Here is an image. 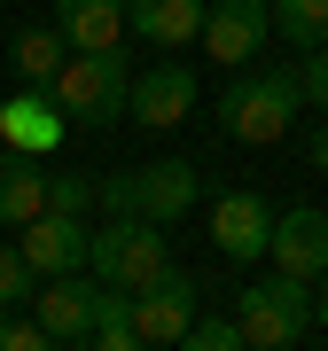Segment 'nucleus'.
<instances>
[{
    "label": "nucleus",
    "mask_w": 328,
    "mask_h": 351,
    "mask_svg": "<svg viewBox=\"0 0 328 351\" xmlns=\"http://www.w3.org/2000/svg\"><path fill=\"white\" fill-rule=\"evenodd\" d=\"M266 32H274V0H211V8H203V39H196V47L211 55L219 71H242V63L266 47Z\"/></svg>",
    "instance_id": "nucleus-7"
},
{
    "label": "nucleus",
    "mask_w": 328,
    "mask_h": 351,
    "mask_svg": "<svg viewBox=\"0 0 328 351\" xmlns=\"http://www.w3.org/2000/svg\"><path fill=\"white\" fill-rule=\"evenodd\" d=\"M94 203H102V180H55L47 172V211H78V219H86Z\"/></svg>",
    "instance_id": "nucleus-22"
},
{
    "label": "nucleus",
    "mask_w": 328,
    "mask_h": 351,
    "mask_svg": "<svg viewBox=\"0 0 328 351\" xmlns=\"http://www.w3.org/2000/svg\"><path fill=\"white\" fill-rule=\"evenodd\" d=\"M55 32L71 47H126V0H55Z\"/></svg>",
    "instance_id": "nucleus-15"
},
{
    "label": "nucleus",
    "mask_w": 328,
    "mask_h": 351,
    "mask_svg": "<svg viewBox=\"0 0 328 351\" xmlns=\"http://www.w3.org/2000/svg\"><path fill=\"white\" fill-rule=\"evenodd\" d=\"M39 297V274H32V258L16 250V242H0V313H16V304H32Z\"/></svg>",
    "instance_id": "nucleus-21"
},
{
    "label": "nucleus",
    "mask_w": 328,
    "mask_h": 351,
    "mask_svg": "<svg viewBox=\"0 0 328 351\" xmlns=\"http://www.w3.org/2000/svg\"><path fill=\"white\" fill-rule=\"evenodd\" d=\"M47 94L71 117V133H110V125H126L133 63H126V47H71V63L55 71Z\"/></svg>",
    "instance_id": "nucleus-1"
},
{
    "label": "nucleus",
    "mask_w": 328,
    "mask_h": 351,
    "mask_svg": "<svg viewBox=\"0 0 328 351\" xmlns=\"http://www.w3.org/2000/svg\"><path fill=\"white\" fill-rule=\"evenodd\" d=\"M63 133H71V117L55 110V94H47V86H32V94H8V101H0V141H8V149L47 156V149H63Z\"/></svg>",
    "instance_id": "nucleus-13"
},
{
    "label": "nucleus",
    "mask_w": 328,
    "mask_h": 351,
    "mask_svg": "<svg viewBox=\"0 0 328 351\" xmlns=\"http://www.w3.org/2000/svg\"><path fill=\"white\" fill-rule=\"evenodd\" d=\"M235 320H242V343L250 351H290V343L313 336V281L274 265V281L235 289Z\"/></svg>",
    "instance_id": "nucleus-3"
},
{
    "label": "nucleus",
    "mask_w": 328,
    "mask_h": 351,
    "mask_svg": "<svg viewBox=\"0 0 328 351\" xmlns=\"http://www.w3.org/2000/svg\"><path fill=\"white\" fill-rule=\"evenodd\" d=\"M297 78H305V101L328 117V47H313V55H305V71H297Z\"/></svg>",
    "instance_id": "nucleus-24"
},
{
    "label": "nucleus",
    "mask_w": 328,
    "mask_h": 351,
    "mask_svg": "<svg viewBox=\"0 0 328 351\" xmlns=\"http://www.w3.org/2000/svg\"><path fill=\"white\" fill-rule=\"evenodd\" d=\"M266 242H274V203L258 188H235V195L211 203V250L219 258L250 265V258H266Z\"/></svg>",
    "instance_id": "nucleus-9"
},
{
    "label": "nucleus",
    "mask_w": 328,
    "mask_h": 351,
    "mask_svg": "<svg viewBox=\"0 0 328 351\" xmlns=\"http://www.w3.org/2000/svg\"><path fill=\"white\" fill-rule=\"evenodd\" d=\"M16 250L32 258V274L47 281V274H71V265H86V250H94V226L78 219V211H39V219H24V242Z\"/></svg>",
    "instance_id": "nucleus-11"
},
{
    "label": "nucleus",
    "mask_w": 328,
    "mask_h": 351,
    "mask_svg": "<svg viewBox=\"0 0 328 351\" xmlns=\"http://www.w3.org/2000/svg\"><path fill=\"white\" fill-rule=\"evenodd\" d=\"M203 8L211 0H126V32H141L149 47H196Z\"/></svg>",
    "instance_id": "nucleus-14"
},
{
    "label": "nucleus",
    "mask_w": 328,
    "mask_h": 351,
    "mask_svg": "<svg viewBox=\"0 0 328 351\" xmlns=\"http://www.w3.org/2000/svg\"><path fill=\"white\" fill-rule=\"evenodd\" d=\"M0 351H47V328H39V320H16V313H0Z\"/></svg>",
    "instance_id": "nucleus-23"
},
{
    "label": "nucleus",
    "mask_w": 328,
    "mask_h": 351,
    "mask_svg": "<svg viewBox=\"0 0 328 351\" xmlns=\"http://www.w3.org/2000/svg\"><path fill=\"white\" fill-rule=\"evenodd\" d=\"M63 63H71V39L63 32H24V39H16V71H24L32 86H55Z\"/></svg>",
    "instance_id": "nucleus-19"
},
{
    "label": "nucleus",
    "mask_w": 328,
    "mask_h": 351,
    "mask_svg": "<svg viewBox=\"0 0 328 351\" xmlns=\"http://www.w3.org/2000/svg\"><path fill=\"white\" fill-rule=\"evenodd\" d=\"M274 32L290 39V47H328V0H274Z\"/></svg>",
    "instance_id": "nucleus-18"
},
{
    "label": "nucleus",
    "mask_w": 328,
    "mask_h": 351,
    "mask_svg": "<svg viewBox=\"0 0 328 351\" xmlns=\"http://www.w3.org/2000/svg\"><path fill=\"white\" fill-rule=\"evenodd\" d=\"M188 110H196V71L172 63V55H164V63H149V71L133 78V94H126V117H133V125H156V133L180 125Z\"/></svg>",
    "instance_id": "nucleus-12"
},
{
    "label": "nucleus",
    "mask_w": 328,
    "mask_h": 351,
    "mask_svg": "<svg viewBox=\"0 0 328 351\" xmlns=\"http://www.w3.org/2000/svg\"><path fill=\"white\" fill-rule=\"evenodd\" d=\"M86 351H141V328H133V297H126V289H102Z\"/></svg>",
    "instance_id": "nucleus-17"
},
{
    "label": "nucleus",
    "mask_w": 328,
    "mask_h": 351,
    "mask_svg": "<svg viewBox=\"0 0 328 351\" xmlns=\"http://www.w3.org/2000/svg\"><path fill=\"white\" fill-rule=\"evenodd\" d=\"M47 211V172H39V156L24 149H0V219L8 226H24Z\"/></svg>",
    "instance_id": "nucleus-16"
},
{
    "label": "nucleus",
    "mask_w": 328,
    "mask_h": 351,
    "mask_svg": "<svg viewBox=\"0 0 328 351\" xmlns=\"http://www.w3.org/2000/svg\"><path fill=\"white\" fill-rule=\"evenodd\" d=\"M196 313H203V289H196L188 274H180V265H164V274H156L149 289H133V328H141V351L180 343Z\"/></svg>",
    "instance_id": "nucleus-8"
},
{
    "label": "nucleus",
    "mask_w": 328,
    "mask_h": 351,
    "mask_svg": "<svg viewBox=\"0 0 328 351\" xmlns=\"http://www.w3.org/2000/svg\"><path fill=\"white\" fill-rule=\"evenodd\" d=\"M313 328H320V336H328V274L313 281Z\"/></svg>",
    "instance_id": "nucleus-25"
},
{
    "label": "nucleus",
    "mask_w": 328,
    "mask_h": 351,
    "mask_svg": "<svg viewBox=\"0 0 328 351\" xmlns=\"http://www.w3.org/2000/svg\"><path fill=\"white\" fill-rule=\"evenodd\" d=\"M196 188H203V172H196L188 156L133 164V172H110V180H102V211H141V219H164V226H172L196 203Z\"/></svg>",
    "instance_id": "nucleus-5"
},
{
    "label": "nucleus",
    "mask_w": 328,
    "mask_h": 351,
    "mask_svg": "<svg viewBox=\"0 0 328 351\" xmlns=\"http://www.w3.org/2000/svg\"><path fill=\"white\" fill-rule=\"evenodd\" d=\"M305 101V78L297 71H242L227 94H219V141H242V149H266V141L290 133Z\"/></svg>",
    "instance_id": "nucleus-2"
},
{
    "label": "nucleus",
    "mask_w": 328,
    "mask_h": 351,
    "mask_svg": "<svg viewBox=\"0 0 328 351\" xmlns=\"http://www.w3.org/2000/svg\"><path fill=\"white\" fill-rule=\"evenodd\" d=\"M86 265H94V281L102 289H149L164 265H172V250H164V219H141V211H110V226L94 234V250H86Z\"/></svg>",
    "instance_id": "nucleus-4"
},
{
    "label": "nucleus",
    "mask_w": 328,
    "mask_h": 351,
    "mask_svg": "<svg viewBox=\"0 0 328 351\" xmlns=\"http://www.w3.org/2000/svg\"><path fill=\"white\" fill-rule=\"evenodd\" d=\"M313 164H320V180H328V125L313 133Z\"/></svg>",
    "instance_id": "nucleus-26"
},
{
    "label": "nucleus",
    "mask_w": 328,
    "mask_h": 351,
    "mask_svg": "<svg viewBox=\"0 0 328 351\" xmlns=\"http://www.w3.org/2000/svg\"><path fill=\"white\" fill-rule=\"evenodd\" d=\"M32 304H39L47 343L86 351V336H94V304H102V281H94V265H71V274H47V281H39Z\"/></svg>",
    "instance_id": "nucleus-6"
},
{
    "label": "nucleus",
    "mask_w": 328,
    "mask_h": 351,
    "mask_svg": "<svg viewBox=\"0 0 328 351\" xmlns=\"http://www.w3.org/2000/svg\"><path fill=\"white\" fill-rule=\"evenodd\" d=\"M180 351H242V320L235 313H196L188 336H180Z\"/></svg>",
    "instance_id": "nucleus-20"
},
{
    "label": "nucleus",
    "mask_w": 328,
    "mask_h": 351,
    "mask_svg": "<svg viewBox=\"0 0 328 351\" xmlns=\"http://www.w3.org/2000/svg\"><path fill=\"white\" fill-rule=\"evenodd\" d=\"M266 258H274L281 274H297V281H320V274H328V211H320V203H290V211H274V242H266Z\"/></svg>",
    "instance_id": "nucleus-10"
}]
</instances>
